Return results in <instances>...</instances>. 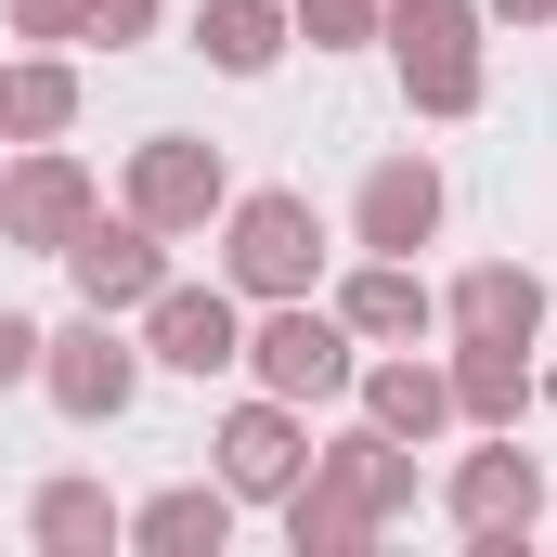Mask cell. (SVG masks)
Wrapping results in <instances>:
<instances>
[{
	"label": "cell",
	"instance_id": "cell-1",
	"mask_svg": "<svg viewBox=\"0 0 557 557\" xmlns=\"http://www.w3.org/2000/svg\"><path fill=\"white\" fill-rule=\"evenodd\" d=\"M480 0H389V65H403V104L416 117H480Z\"/></svg>",
	"mask_w": 557,
	"mask_h": 557
},
{
	"label": "cell",
	"instance_id": "cell-2",
	"mask_svg": "<svg viewBox=\"0 0 557 557\" xmlns=\"http://www.w3.org/2000/svg\"><path fill=\"white\" fill-rule=\"evenodd\" d=\"M311 273H324L311 195H234L221 208V285L234 298H311Z\"/></svg>",
	"mask_w": 557,
	"mask_h": 557
},
{
	"label": "cell",
	"instance_id": "cell-3",
	"mask_svg": "<svg viewBox=\"0 0 557 557\" xmlns=\"http://www.w3.org/2000/svg\"><path fill=\"white\" fill-rule=\"evenodd\" d=\"M39 389H52V416H78V428H117V416H131L143 350L117 337V311H91V298H78V324H52V337H39Z\"/></svg>",
	"mask_w": 557,
	"mask_h": 557
},
{
	"label": "cell",
	"instance_id": "cell-4",
	"mask_svg": "<svg viewBox=\"0 0 557 557\" xmlns=\"http://www.w3.org/2000/svg\"><path fill=\"white\" fill-rule=\"evenodd\" d=\"M247 376H260L273 403H337L363 363H350V324H337V311H311V298H260V324H247Z\"/></svg>",
	"mask_w": 557,
	"mask_h": 557
},
{
	"label": "cell",
	"instance_id": "cell-5",
	"mask_svg": "<svg viewBox=\"0 0 557 557\" xmlns=\"http://www.w3.org/2000/svg\"><path fill=\"white\" fill-rule=\"evenodd\" d=\"M441 519H454L467 545H532V532H545V467L519 454V428H493L480 454H454V480H441Z\"/></svg>",
	"mask_w": 557,
	"mask_h": 557
},
{
	"label": "cell",
	"instance_id": "cell-6",
	"mask_svg": "<svg viewBox=\"0 0 557 557\" xmlns=\"http://www.w3.org/2000/svg\"><path fill=\"white\" fill-rule=\"evenodd\" d=\"M117 208H131V221H156V234H208V221L234 208V169H221V143L156 131V143H131V182H117Z\"/></svg>",
	"mask_w": 557,
	"mask_h": 557
},
{
	"label": "cell",
	"instance_id": "cell-7",
	"mask_svg": "<svg viewBox=\"0 0 557 557\" xmlns=\"http://www.w3.org/2000/svg\"><path fill=\"white\" fill-rule=\"evenodd\" d=\"M91 208H104V195H91V169H78L65 143H26V156L0 169V247H26V260H65Z\"/></svg>",
	"mask_w": 557,
	"mask_h": 557
},
{
	"label": "cell",
	"instance_id": "cell-8",
	"mask_svg": "<svg viewBox=\"0 0 557 557\" xmlns=\"http://www.w3.org/2000/svg\"><path fill=\"white\" fill-rule=\"evenodd\" d=\"M143 363H169V376H234V363H247V298H234V285H156V298H143Z\"/></svg>",
	"mask_w": 557,
	"mask_h": 557
},
{
	"label": "cell",
	"instance_id": "cell-9",
	"mask_svg": "<svg viewBox=\"0 0 557 557\" xmlns=\"http://www.w3.org/2000/svg\"><path fill=\"white\" fill-rule=\"evenodd\" d=\"M208 454H221V493H234V506H285V493H298V467H311V428H298V403L260 389V403H234V416H221Z\"/></svg>",
	"mask_w": 557,
	"mask_h": 557
},
{
	"label": "cell",
	"instance_id": "cell-10",
	"mask_svg": "<svg viewBox=\"0 0 557 557\" xmlns=\"http://www.w3.org/2000/svg\"><path fill=\"white\" fill-rule=\"evenodd\" d=\"M65 273H78V298H91V311H143V298L169 285V234H156V221H131V208H117V221L91 208V221H78V247H65Z\"/></svg>",
	"mask_w": 557,
	"mask_h": 557
},
{
	"label": "cell",
	"instance_id": "cell-11",
	"mask_svg": "<svg viewBox=\"0 0 557 557\" xmlns=\"http://www.w3.org/2000/svg\"><path fill=\"white\" fill-rule=\"evenodd\" d=\"M441 208H454V195H441V169H428V156H376V169H363V195H350V234H363L376 260H416L428 234H441Z\"/></svg>",
	"mask_w": 557,
	"mask_h": 557
},
{
	"label": "cell",
	"instance_id": "cell-12",
	"mask_svg": "<svg viewBox=\"0 0 557 557\" xmlns=\"http://www.w3.org/2000/svg\"><path fill=\"white\" fill-rule=\"evenodd\" d=\"M545 311H557V285L519 273V260H467V273L441 285V324H454V337H519V350H532Z\"/></svg>",
	"mask_w": 557,
	"mask_h": 557
},
{
	"label": "cell",
	"instance_id": "cell-13",
	"mask_svg": "<svg viewBox=\"0 0 557 557\" xmlns=\"http://www.w3.org/2000/svg\"><path fill=\"white\" fill-rule=\"evenodd\" d=\"M376 532H389V519H376V493H363L350 467H324V454H311V467H298V493H285V545H298V557H363Z\"/></svg>",
	"mask_w": 557,
	"mask_h": 557
},
{
	"label": "cell",
	"instance_id": "cell-14",
	"mask_svg": "<svg viewBox=\"0 0 557 557\" xmlns=\"http://www.w3.org/2000/svg\"><path fill=\"white\" fill-rule=\"evenodd\" d=\"M337 324H350V337H376V350H403V337L441 324V298H428L416 260H376V247H363V273L337 285Z\"/></svg>",
	"mask_w": 557,
	"mask_h": 557
},
{
	"label": "cell",
	"instance_id": "cell-15",
	"mask_svg": "<svg viewBox=\"0 0 557 557\" xmlns=\"http://www.w3.org/2000/svg\"><path fill=\"white\" fill-rule=\"evenodd\" d=\"M441 376H454V416L467 428H519L532 416V350H519V337H454Z\"/></svg>",
	"mask_w": 557,
	"mask_h": 557
},
{
	"label": "cell",
	"instance_id": "cell-16",
	"mask_svg": "<svg viewBox=\"0 0 557 557\" xmlns=\"http://www.w3.org/2000/svg\"><path fill=\"white\" fill-rule=\"evenodd\" d=\"M26 545H52V557H104V545H131V506H117L104 480H39V493H26Z\"/></svg>",
	"mask_w": 557,
	"mask_h": 557
},
{
	"label": "cell",
	"instance_id": "cell-17",
	"mask_svg": "<svg viewBox=\"0 0 557 557\" xmlns=\"http://www.w3.org/2000/svg\"><path fill=\"white\" fill-rule=\"evenodd\" d=\"M285 0H195V52L221 65V78H273L285 65Z\"/></svg>",
	"mask_w": 557,
	"mask_h": 557
},
{
	"label": "cell",
	"instance_id": "cell-18",
	"mask_svg": "<svg viewBox=\"0 0 557 557\" xmlns=\"http://www.w3.org/2000/svg\"><path fill=\"white\" fill-rule=\"evenodd\" d=\"M131 545H156V557H221V545H234V493H221V480H169L156 506H131Z\"/></svg>",
	"mask_w": 557,
	"mask_h": 557
},
{
	"label": "cell",
	"instance_id": "cell-19",
	"mask_svg": "<svg viewBox=\"0 0 557 557\" xmlns=\"http://www.w3.org/2000/svg\"><path fill=\"white\" fill-rule=\"evenodd\" d=\"M363 416L389 428V441H441L454 428V376L416 363V350H389V363H363Z\"/></svg>",
	"mask_w": 557,
	"mask_h": 557
},
{
	"label": "cell",
	"instance_id": "cell-20",
	"mask_svg": "<svg viewBox=\"0 0 557 557\" xmlns=\"http://www.w3.org/2000/svg\"><path fill=\"white\" fill-rule=\"evenodd\" d=\"M65 131H78V65L65 52L0 65V143H65Z\"/></svg>",
	"mask_w": 557,
	"mask_h": 557
},
{
	"label": "cell",
	"instance_id": "cell-21",
	"mask_svg": "<svg viewBox=\"0 0 557 557\" xmlns=\"http://www.w3.org/2000/svg\"><path fill=\"white\" fill-rule=\"evenodd\" d=\"M285 26H298L311 52H363V39L389 26V0H285Z\"/></svg>",
	"mask_w": 557,
	"mask_h": 557
},
{
	"label": "cell",
	"instance_id": "cell-22",
	"mask_svg": "<svg viewBox=\"0 0 557 557\" xmlns=\"http://www.w3.org/2000/svg\"><path fill=\"white\" fill-rule=\"evenodd\" d=\"M13 39H39V52L52 39H91V0H13Z\"/></svg>",
	"mask_w": 557,
	"mask_h": 557
},
{
	"label": "cell",
	"instance_id": "cell-23",
	"mask_svg": "<svg viewBox=\"0 0 557 557\" xmlns=\"http://www.w3.org/2000/svg\"><path fill=\"white\" fill-rule=\"evenodd\" d=\"M39 337H52V324H26V311H0V389H39Z\"/></svg>",
	"mask_w": 557,
	"mask_h": 557
},
{
	"label": "cell",
	"instance_id": "cell-24",
	"mask_svg": "<svg viewBox=\"0 0 557 557\" xmlns=\"http://www.w3.org/2000/svg\"><path fill=\"white\" fill-rule=\"evenodd\" d=\"M91 39H104V52H131V39H156V0H91Z\"/></svg>",
	"mask_w": 557,
	"mask_h": 557
},
{
	"label": "cell",
	"instance_id": "cell-25",
	"mask_svg": "<svg viewBox=\"0 0 557 557\" xmlns=\"http://www.w3.org/2000/svg\"><path fill=\"white\" fill-rule=\"evenodd\" d=\"M480 13H506V26H557V0H480Z\"/></svg>",
	"mask_w": 557,
	"mask_h": 557
}]
</instances>
